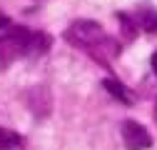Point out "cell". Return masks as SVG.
Wrapping results in <instances>:
<instances>
[{
  "label": "cell",
  "instance_id": "cell-1",
  "mask_svg": "<svg viewBox=\"0 0 157 150\" xmlns=\"http://www.w3.org/2000/svg\"><path fill=\"white\" fill-rule=\"evenodd\" d=\"M102 25L100 23H95V20H77L72 23L67 30H65V40L70 45H77V48H90L95 43H100L102 40Z\"/></svg>",
  "mask_w": 157,
  "mask_h": 150
},
{
  "label": "cell",
  "instance_id": "cell-2",
  "mask_svg": "<svg viewBox=\"0 0 157 150\" xmlns=\"http://www.w3.org/2000/svg\"><path fill=\"white\" fill-rule=\"evenodd\" d=\"M122 143L127 150H147L152 145L150 133L135 120H125L122 123Z\"/></svg>",
  "mask_w": 157,
  "mask_h": 150
},
{
  "label": "cell",
  "instance_id": "cell-3",
  "mask_svg": "<svg viewBox=\"0 0 157 150\" xmlns=\"http://www.w3.org/2000/svg\"><path fill=\"white\" fill-rule=\"evenodd\" d=\"M48 48H50V35L48 33H33L28 40V48H25V55H43Z\"/></svg>",
  "mask_w": 157,
  "mask_h": 150
},
{
  "label": "cell",
  "instance_id": "cell-4",
  "mask_svg": "<svg viewBox=\"0 0 157 150\" xmlns=\"http://www.w3.org/2000/svg\"><path fill=\"white\" fill-rule=\"evenodd\" d=\"M102 88L110 93V95H115L117 100H122L125 105H130L132 103V95H130V90L120 83V80H112V78H107V80H102Z\"/></svg>",
  "mask_w": 157,
  "mask_h": 150
},
{
  "label": "cell",
  "instance_id": "cell-5",
  "mask_svg": "<svg viewBox=\"0 0 157 150\" xmlns=\"http://www.w3.org/2000/svg\"><path fill=\"white\" fill-rule=\"evenodd\" d=\"M20 145V135L8 128H0V150H15Z\"/></svg>",
  "mask_w": 157,
  "mask_h": 150
},
{
  "label": "cell",
  "instance_id": "cell-6",
  "mask_svg": "<svg viewBox=\"0 0 157 150\" xmlns=\"http://www.w3.org/2000/svg\"><path fill=\"white\" fill-rule=\"evenodd\" d=\"M140 23H142V28L147 30V33H155L157 30V13H145V18H140Z\"/></svg>",
  "mask_w": 157,
  "mask_h": 150
},
{
  "label": "cell",
  "instance_id": "cell-7",
  "mask_svg": "<svg viewBox=\"0 0 157 150\" xmlns=\"http://www.w3.org/2000/svg\"><path fill=\"white\" fill-rule=\"evenodd\" d=\"M152 70H155V73H157V50H155V53H152Z\"/></svg>",
  "mask_w": 157,
  "mask_h": 150
}]
</instances>
